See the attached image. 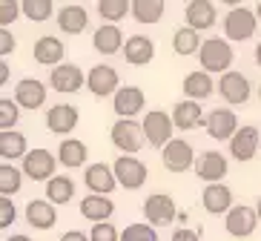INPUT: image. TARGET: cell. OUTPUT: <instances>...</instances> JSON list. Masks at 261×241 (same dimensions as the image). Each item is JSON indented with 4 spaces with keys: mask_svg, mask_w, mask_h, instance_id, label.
<instances>
[{
    "mask_svg": "<svg viewBox=\"0 0 261 241\" xmlns=\"http://www.w3.org/2000/svg\"><path fill=\"white\" fill-rule=\"evenodd\" d=\"M198 61H201V69L213 72V75H224V72L232 66L236 55H232L230 40L224 38H207L198 49Z\"/></svg>",
    "mask_w": 261,
    "mask_h": 241,
    "instance_id": "1",
    "label": "cell"
},
{
    "mask_svg": "<svg viewBox=\"0 0 261 241\" xmlns=\"http://www.w3.org/2000/svg\"><path fill=\"white\" fill-rule=\"evenodd\" d=\"M258 15H255L253 9L247 6H232L227 15H224V35H227V40H236V43H244V40H250L255 35V29H258Z\"/></svg>",
    "mask_w": 261,
    "mask_h": 241,
    "instance_id": "2",
    "label": "cell"
},
{
    "mask_svg": "<svg viewBox=\"0 0 261 241\" xmlns=\"http://www.w3.org/2000/svg\"><path fill=\"white\" fill-rule=\"evenodd\" d=\"M109 138H112V144H115V149H121V152H129V155H135L141 147H144V124H138V121H132V118H118L115 124H112V129H109Z\"/></svg>",
    "mask_w": 261,
    "mask_h": 241,
    "instance_id": "3",
    "label": "cell"
},
{
    "mask_svg": "<svg viewBox=\"0 0 261 241\" xmlns=\"http://www.w3.org/2000/svg\"><path fill=\"white\" fill-rule=\"evenodd\" d=\"M141 124H144V135H146V141H149V147L161 149L167 141H172V126H175V121H172V115L164 112V109H149Z\"/></svg>",
    "mask_w": 261,
    "mask_h": 241,
    "instance_id": "4",
    "label": "cell"
},
{
    "mask_svg": "<svg viewBox=\"0 0 261 241\" xmlns=\"http://www.w3.org/2000/svg\"><path fill=\"white\" fill-rule=\"evenodd\" d=\"M161 164L167 172H187L195 164V152H192L190 141L172 138L161 147Z\"/></svg>",
    "mask_w": 261,
    "mask_h": 241,
    "instance_id": "5",
    "label": "cell"
},
{
    "mask_svg": "<svg viewBox=\"0 0 261 241\" xmlns=\"http://www.w3.org/2000/svg\"><path fill=\"white\" fill-rule=\"evenodd\" d=\"M112 170H115L118 184H121L123 190H141L146 184V175H149V172H146V164L141 161V158L129 155V152H123V155L112 164Z\"/></svg>",
    "mask_w": 261,
    "mask_h": 241,
    "instance_id": "6",
    "label": "cell"
},
{
    "mask_svg": "<svg viewBox=\"0 0 261 241\" xmlns=\"http://www.w3.org/2000/svg\"><path fill=\"white\" fill-rule=\"evenodd\" d=\"M218 92H221V98L230 103V106H241V103L250 101V95H253V86H250L247 75L227 69L221 78H218Z\"/></svg>",
    "mask_w": 261,
    "mask_h": 241,
    "instance_id": "7",
    "label": "cell"
},
{
    "mask_svg": "<svg viewBox=\"0 0 261 241\" xmlns=\"http://www.w3.org/2000/svg\"><path fill=\"white\" fill-rule=\"evenodd\" d=\"M86 89L95 95V98H109L121 89V78L118 72L109 66V63H98L86 72Z\"/></svg>",
    "mask_w": 261,
    "mask_h": 241,
    "instance_id": "8",
    "label": "cell"
},
{
    "mask_svg": "<svg viewBox=\"0 0 261 241\" xmlns=\"http://www.w3.org/2000/svg\"><path fill=\"white\" fill-rule=\"evenodd\" d=\"M258 221H261V218H258V210L238 204V207H232V210L227 212V218H224V227H227V233H230L232 238H250V235L255 233Z\"/></svg>",
    "mask_w": 261,
    "mask_h": 241,
    "instance_id": "9",
    "label": "cell"
},
{
    "mask_svg": "<svg viewBox=\"0 0 261 241\" xmlns=\"http://www.w3.org/2000/svg\"><path fill=\"white\" fill-rule=\"evenodd\" d=\"M258 144H261V129L258 126H238V132L230 138V155L236 158V161L247 164V161H253L255 152H258Z\"/></svg>",
    "mask_w": 261,
    "mask_h": 241,
    "instance_id": "10",
    "label": "cell"
},
{
    "mask_svg": "<svg viewBox=\"0 0 261 241\" xmlns=\"http://www.w3.org/2000/svg\"><path fill=\"white\" fill-rule=\"evenodd\" d=\"M49 86H52L55 92L72 95V92H77L81 86H86V75L81 72V66H75V63H58V66H52Z\"/></svg>",
    "mask_w": 261,
    "mask_h": 241,
    "instance_id": "11",
    "label": "cell"
},
{
    "mask_svg": "<svg viewBox=\"0 0 261 241\" xmlns=\"http://www.w3.org/2000/svg\"><path fill=\"white\" fill-rule=\"evenodd\" d=\"M144 216L149 224L155 227H164V224H172V218L178 216V207L172 201V195L167 193H155L149 198H144Z\"/></svg>",
    "mask_w": 261,
    "mask_h": 241,
    "instance_id": "12",
    "label": "cell"
},
{
    "mask_svg": "<svg viewBox=\"0 0 261 241\" xmlns=\"http://www.w3.org/2000/svg\"><path fill=\"white\" fill-rule=\"evenodd\" d=\"M204 129L213 141H230L238 132V118L232 109H213L207 118H204Z\"/></svg>",
    "mask_w": 261,
    "mask_h": 241,
    "instance_id": "13",
    "label": "cell"
},
{
    "mask_svg": "<svg viewBox=\"0 0 261 241\" xmlns=\"http://www.w3.org/2000/svg\"><path fill=\"white\" fill-rule=\"evenodd\" d=\"M55 167H58V158L49 149H29L23 155V172L32 181H49L55 175Z\"/></svg>",
    "mask_w": 261,
    "mask_h": 241,
    "instance_id": "14",
    "label": "cell"
},
{
    "mask_svg": "<svg viewBox=\"0 0 261 241\" xmlns=\"http://www.w3.org/2000/svg\"><path fill=\"white\" fill-rule=\"evenodd\" d=\"M201 204L210 216H227L232 210V190L221 181H210L201 193Z\"/></svg>",
    "mask_w": 261,
    "mask_h": 241,
    "instance_id": "15",
    "label": "cell"
},
{
    "mask_svg": "<svg viewBox=\"0 0 261 241\" xmlns=\"http://www.w3.org/2000/svg\"><path fill=\"white\" fill-rule=\"evenodd\" d=\"M84 184H86V190L89 193H103V195H109L115 187H121L118 184V175H115V170L109 167V164H89L84 170Z\"/></svg>",
    "mask_w": 261,
    "mask_h": 241,
    "instance_id": "16",
    "label": "cell"
},
{
    "mask_svg": "<svg viewBox=\"0 0 261 241\" xmlns=\"http://www.w3.org/2000/svg\"><path fill=\"white\" fill-rule=\"evenodd\" d=\"M146 98L141 86H121L115 95H112V109H115L118 118H135L144 109Z\"/></svg>",
    "mask_w": 261,
    "mask_h": 241,
    "instance_id": "17",
    "label": "cell"
},
{
    "mask_svg": "<svg viewBox=\"0 0 261 241\" xmlns=\"http://www.w3.org/2000/svg\"><path fill=\"white\" fill-rule=\"evenodd\" d=\"M77 121H81V115H77V106H72V103H55L52 109H46V126L55 135H69L77 126Z\"/></svg>",
    "mask_w": 261,
    "mask_h": 241,
    "instance_id": "18",
    "label": "cell"
},
{
    "mask_svg": "<svg viewBox=\"0 0 261 241\" xmlns=\"http://www.w3.org/2000/svg\"><path fill=\"white\" fill-rule=\"evenodd\" d=\"M123 32L118 29V23H100L98 29H95V35H92V46H95V52H100V55H118V52H123Z\"/></svg>",
    "mask_w": 261,
    "mask_h": 241,
    "instance_id": "19",
    "label": "cell"
},
{
    "mask_svg": "<svg viewBox=\"0 0 261 241\" xmlns=\"http://www.w3.org/2000/svg\"><path fill=\"white\" fill-rule=\"evenodd\" d=\"M204 109L195 98H184L172 106V121H175V129H195V126H204Z\"/></svg>",
    "mask_w": 261,
    "mask_h": 241,
    "instance_id": "20",
    "label": "cell"
},
{
    "mask_svg": "<svg viewBox=\"0 0 261 241\" xmlns=\"http://www.w3.org/2000/svg\"><path fill=\"white\" fill-rule=\"evenodd\" d=\"M184 20L190 26H195L198 32L213 29L215 20H218L213 0H190V3H187V9H184Z\"/></svg>",
    "mask_w": 261,
    "mask_h": 241,
    "instance_id": "21",
    "label": "cell"
},
{
    "mask_svg": "<svg viewBox=\"0 0 261 241\" xmlns=\"http://www.w3.org/2000/svg\"><path fill=\"white\" fill-rule=\"evenodd\" d=\"M15 101L23 109H40L46 103V86L38 78H23L15 86Z\"/></svg>",
    "mask_w": 261,
    "mask_h": 241,
    "instance_id": "22",
    "label": "cell"
},
{
    "mask_svg": "<svg viewBox=\"0 0 261 241\" xmlns=\"http://www.w3.org/2000/svg\"><path fill=\"white\" fill-rule=\"evenodd\" d=\"M115 212V204L109 201L103 193H89L81 198V216L86 221H109Z\"/></svg>",
    "mask_w": 261,
    "mask_h": 241,
    "instance_id": "23",
    "label": "cell"
},
{
    "mask_svg": "<svg viewBox=\"0 0 261 241\" xmlns=\"http://www.w3.org/2000/svg\"><path fill=\"white\" fill-rule=\"evenodd\" d=\"M227 170H230V164H227V158L221 155V152H204V155L195 161V175H198L201 181H221L224 175H227Z\"/></svg>",
    "mask_w": 261,
    "mask_h": 241,
    "instance_id": "24",
    "label": "cell"
},
{
    "mask_svg": "<svg viewBox=\"0 0 261 241\" xmlns=\"http://www.w3.org/2000/svg\"><path fill=\"white\" fill-rule=\"evenodd\" d=\"M86 26H89V15H86L84 6L69 3V6L58 9V29H61L63 35H81Z\"/></svg>",
    "mask_w": 261,
    "mask_h": 241,
    "instance_id": "25",
    "label": "cell"
},
{
    "mask_svg": "<svg viewBox=\"0 0 261 241\" xmlns=\"http://www.w3.org/2000/svg\"><path fill=\"white\" fill-rule=\"evenodd\" d=\"M123 58H126L132 66H146V63L155 58V43L149 38H144V35H132V38H126V43H123Z\"/></svg>",
    "mask_w": 261,
    "mask_h": 241,
    "instance_id": "26",
    "label": "cell"
},
{
    "mask_svg": "<svg viewBox=\"0 0 261 241\" xmlns=\"http://www.w3.org/2000/svg\"><path fill=\"white\" fill-rule=\"evenodd\" d=\"M55 218H58V212H55V201H40V198H32L29 204H26V221H29V227H35V230H49V227H55Z\"/></svg>",
    "mask_w": 261,
    "mask_h": 241,
    "instance_id": "27",
    "label": "cell"
},
{
    "mask_svg": "<svg viewBox=\"0 0 261 241\" xmlns=\"http://www.w3.org/2000/svg\"><path fill=\"white\" fill-rule=\"evenodd\" d=\"M181 89H184L187 98H195V101H204V98H210V95L215 92L213 72H207V69L190 72V75L184 78V84H181Z\"/></svg>",
    "mask_w": 261,
    "mask_h": 241,
    "instance_id": "28",
    "label": "cell"
},
{
    "mask_svg": "<svg viewBox=\"0 0 261 241\" xmlns=\"http://www.w3.org/2000/svg\"><path fill=\"white\" fill-rule=\"evenodd\" d=\"M63 52H66V46H63V40H58L55 35H43V38H38V43H35V61H38L40 66H58V63L63 61Z\"/></svg>",
    "mask_w": 261,
    "mask_h": 241,
    "instance_id": "29",
    "label": "cell"
},
{
    "mask_svg": "<svg viewBox=\"0 0 261 241\" xmlns=\"http://www.w3.org/2000/svg\"><path fill=\"white\" fill-rule=\"evenodd\" d=\"M86 155H89V149H86L84 141H77V138H63L61 147H58V161H61L63 167H69V170L84 167Z\"/></svg>",
    "mask_w": 261,
    "mask_h": 241,
    "instance_id": "30",
    "label": "cell"
},
{
    "mask_svg": "<svg viewBox=\"0 0 261 241\" xmlns=\"http://www.w3.org/2000/svg\"><path fill=\"white\" fill-rule=\"evenodd\" d=\"M164 9H167L164 0H132V17H135L141 26L158 23L164 17Z\"/></svg>",
    "mask_w": 261,
    "mask_h": 241,
    "instance_id": "31",
    "label": "cell"
},
{
    "mask_svg": "<svg viewBox=\"0 0 261 241\" xmlns=\"http://www.w3.org/2000/svg\"><path fill=\"white\" fill-rule=\"evenodd\" d=\"M201 35L195 26H181V29H175V35H172V49H175V55H181V58H187V55H195L201 49Z\"/></svg>",
    "mask_w": 261,
    "mask_h": 241,
    "instance_id": "32",
    "label": "cell"
},
{
    "mask_svg": "<svg viewBox=\"0 0 261 241\" xmlns=\"http://www.w3.org/2000/svg\"><path fill=\"white\" fill-rule=\"evenodd\" d=\"M29 149H26V135L15 132V129H3L0 132V158L3 161H15V158H23Z\"/></svg>",
    "mask_w": 261,
    "mask_h": 241,
    "instance_id": "33",
    "label": "cell"
},
{
    "mask_svg": "<svg viewBox=\"0 0 261 241\" xmlns=\"http://www.w3.org/2000/svg\"><path fill=\"white\" fill-rule=\"evenodd\" d=\"M46 198L55 204H69L75 198V181L69 175H52L46 181Z\"/></svg>",
    "mask_w": 261,
    "mask_h": 241,
    "instance_id": "34",
    "label": "cell"
},
{
    "mask_svg": "<svg viewBox=\"0 0 261 241\" xmlns=\"http://www.w3.org/2000/svg\"><path fill=\"white\" fill-rule=\"evenodd\" d=\"M23 170H15L9 161H3V167H0V195H15L20 193V187H23Z\"/></svg>",
    "mask_w": 261,
    "mask_h": 241,
    "instance_id": "35",
    "label": "cell"
},
{
    "mask_svg": "<svg viewBox=\"0 0 261 241\" xmlns=\"http://www.w3.org/2000/svg\"><path fill=\"white\" fill-rule=\"evenodd\" d=\"M126 12H132V0H98V15L109 23L123 20Z\"/></svg>",
    "mask_w": 261,
    "mask_h": 241,
    "instance_id": "36",
    "label": "cell"
},
{
    "mask_svg": "<svg viewBox=\"0 0 261 241\" xmlns=\"http://www.w3.org/2000/svg\"><path fill=\"white\" fill-rule=\"evenodd\" d=\"M20 6H23V17H29L32 23H43L55 12L52 0H20Z\"/></svg>",
    "mask_w": 261,
    "mask_h": 241,
    "instance_id": "37",
    "label": "cell"
},
{
    "mask_svg": "<svg viewBox=\"0 0 261 241\" xmlns=\"http://www.w3.org/2000/svg\"><path fill=\"white\" fill-rule=\"evenodd\" d=\"M20 103L9 101V98H0V129H15L17 118H20Z\"/></svg>",
    "mask_w": 261,
    "mask_h": 241,
    "instance_id": "38",
    "label": "cell"
},
{
    "mask_svg": "<svg viewBox=\"0 0 261 241\" xmlns=\"http://www.w3.org/2000/svg\"><path fill=\"white\" fill-rule=\"evenodd\" d=\"M121 241H158L155 224H129L121 233Z\"/></svg>",
    "mask_w": 261,
    "mask_h": 241,
    "instance_id": "39",
    "label": "cell"
},
{
    "mask_svg": "<svg viewBox=\"0 0 261 241\" xmlns=\"http://www.w3.org/2000/svg\"><path fill=\"white\" fill-rule=\"evenodd\" d=\"M92 241H121V233L115 230V224H107V221H95L92 233H89Z\"/></svg>",
    "mask_w": 261,
    "mask_h": 241,
    "instance_id": "40",
    "label": "cell"
},
{
    "mask_svg": "<svg viewBox=\"0 0 261 241\" xmlns=\"http://www.w3.org/2000/svg\"><path fill=\"white\" fill-rule=\"evenodd\" d=\"M20 15H23V6L17 0H0V26L15 23Z\"/></svg>",
    "mask_w": 261,
    "mask_h": 241,
    "instance_id": "41",
    "label": "cell"
},
{
    "mask_svg": "<svg viewBox=\"0 0 261 241\" xmlns=\"http://www.w3.org/2000/svg\"><path fill=\"white\" fill-rule=\"evenodd\" d=\"M15 216H17L15 204L9 201V195H3V198H0V227L6 230L9 224H15Z\"/></svg>",
    "mask_w": 261,
    "mask_h": 241,
    "instance_id": "42",
    "label": "cell"
},
{
    "mask_svg": "<svg viewBox=\"0 0 261 241\" xmlns=\"http://www.w3.org/2000/svg\"><path fill=\"white\" fill-rule=\"evenodd\" d=\"M9 52H15V35L9 32V26H3L0 29V55L6 58Z\"/></svg>",
    "mask_w": 261,
    "mask_h": 241,
    "instance_id": "43",
    "label": "cell"
},
{
    "mask_svg": "<svg viewBox=\"0 0 261 241\" xmlns=\"http://www.w3.org/2000/svg\"><path fill=\"white\" fill-rule=\"evenodd\" d=\"M172 241H201V235L192 233V230H187V227H181V230L172 233Z\"/></svg>",
    "mask_w": 261,
    "mask_h": 241,
    "instance_id": "44",
    "label": "cell"
},
{
    "mask_svg": "<svg viewBox=\"0 0 261 241\" xmlns=\"http://www.w3.org/2000/svg\"><path fill=\"white\" fill-rule=\"evenodd\" d=\"M61 241H92L86 233H81V230H69V233H63Z\"/></svg>",
    "mask_w": 261,
    "mask_h": 241,
    "instance_id": "45",
    "label": "cell"
},
{
    "mask_svg": "<svg viewBox=\"0 0 261 241\" xmlns=\"http://www.w3.org/2000/svg\"><path fill=\"white\" fill-rule=\"evenodd\" d=\"M6 81H9V66L0 63V84H6Z\"/></svg>",
    "mask_w": 261,
    "mask_h": 241,
    "instance_id": "46",
    "label": "cell"
},
{
    "mask_svg": "<svg viewBox=\"0 0 261 241\" xmlns=\"http://www.w3.org/2000/svg\"><path fill=\"white\" fill-rule=\"evenodd\" d=\"M6 241H32V238H29V235H23V233H17V235H9Z\"/></svg>",
    "mask_w": 261,
    "mask_h": 241,
    "instance_id": "47",
    "label": "cell"
},
{
    "mask_svg": "<svg viewBox=\"0 0 261 241\" xmlns=\"http://www.w3.org/2000/svg\"><path fill=\"white\" fill-rule=\"evenodd\" d=\"M218 3H227V6L232 9V6H241V3H244V0H218Z\"/></svg>",
    "mask_w": 261,
    "mask_h": 241,
    "instance_id": "48",
    "label": "cell"
},
{
    "mask_svg": "<svg viewBox=\"0 0 261 241\" xmlns=\"http://www.w3.org/2000/svg\"><path fill=\"white\" fill-rule=\"evenodd\" d=\"M255 63L261 66V40H258V46H255Z\"/></svg>",
    "mask_w": 261,
    "mask_h": 241,
    "instance_id": "49",
    "label": "cell"
},
{
    "mask_svg": "<svg viewBox=\"0 0 261 241\" xmlns=\"http://www.w3.org/2000/svg\"><path fill=\"white\" fill-rule=\"evenodd\" d=\"M255 15H258V20H261V0H258V6H255Z\"/></svg>",
    "mask_w": 261,
    "mask_h": 241,
    "instance_id": "50",
    "label": "cell"
},
{
    "mask_svg": "<svg viewBox=\"0 0 261 241\" xmlns=\"http://www.w3.org/2000/svg\"><path fill=\"white\" fill-rule=\"evenodd\" d=\"M255 210H258V218H261V198H258V204H255Z\"/></svg>",
    "mask_w": 261,
    "mask_h": 241,
    "instance_id": "51",
    "label": "cell"
},
{
    "mask_svg": "<svg viewBox=\"0 0 261 241\" xmlns=\"http://www.w3.org/2000/svg\"><path fill=\"white\" fill-rule=\"evenodd\" d=\"M258 98H261V84H258Z\"/></svg>",
    "mask_w": 261,
    "mask_h": 241,
    "instance_id": "52",
    "label": "cell"
},
{
    "mask_svg": "<svg viewBox=\"0 0 261 241\" xmlns=\"http://www.w3.org/2000/svg\"><path fill=\"white\" fill-rule=\"evenodd\" d=\"M86 3H89V0H86Z\"/></svg>",
    "mask_w": 261,
    "mask_h": 241,
    "instance_id": "53",
    "label": "cell"
}]
</instances>
